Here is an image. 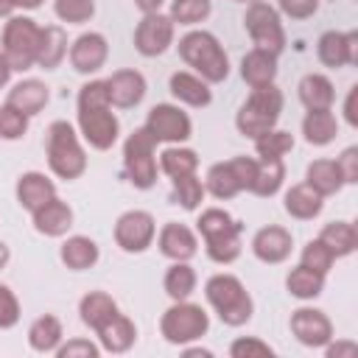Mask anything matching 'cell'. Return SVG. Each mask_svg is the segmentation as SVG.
<instances>
[{
  "label": "cell",
  "mask_w": 358,
  "mask_h": 358,
  "mask_svg": "<svg viewBox=\"0 0 358 358\" xmlns=\"http://www.w3.org/2000/svg\"><path fill=\"white\" fill-rule=\"evenodd\" d=\"M201 238H204V249L207 257L215 263H232L241 255V224L221 207H207L199 221H196Z\"/></svg>",
  "instance_id": "obj_1"
},
{
  "label": "cell",
  "mask_w": 358,
  "mask_h": 358,
  "mask_svg": "<svg viewBox=\"0 0 358 358\" xmlns=\"http://www.w3.org/2000/svg\"><path fill=\"white\" fill-rule=\"evenodd\" d=\"M204 296L215 308L218 319L229 327L246 324L255 313V302L235 274H213L204 285Z\"/></svg>",
  "instance_id": "obj_2"
},
{
  "label": "cell",
  "mask_w": 358,
  "mask_h": 358,
  "mask_svg": "<svg viewBox=\"0 0 358 358\" xmlns=\"http://www.w3.org/2000/svg\"><path fill=\"white\" fill-rule=\"evenodd\" d=\"M179 56L207 81L218 84L229 76V59L221 48V42L210 31H190L179 39Z\"/></svg>",
  "instance_id": "obj_3"
},
{
  "label": "cell",
  "mask_w": 358,
  "mask_h": 358,
  "mask_svg": "<svg viewBox=\"0 0 358 358\" xmlns=\"http://www.w3.org/2000/svg\"><path fill=\"white\" fill-rule=\"evenodd\" d=\"M282 112V92L277 90V84H266V87H255L249 92V98L243 101V106L235 115V126L243 137H260L266 131H271L280 120Z\"/></svg>",
  "instance_id": "obj_4"
},
{
  "label": "cell",
  "mask_w": 358,
  "mask_h": 358,
  "mask_svg": "<svg viewBox=\"0 0 358 358\" xmlns=\"http://www.w3.org/2000/svg\"><path fill=\"white\" fill-rule=\"evenodd\" d=\"M48 165L59 179H78L87 171V154L76 129L67 120H53L48 129Z\"/></svg>",
  "instance_id": "obj_5"
},
{
  "label": "cell",
  "mask_w": 358,
  "mask_h": 358,
  "mask_svg": "<svg viewBox=\"0 0 358 358\" xmlns=\"http://www.w3.org/2000/svg\"><path fill=\"white\" fill-rule=\"evenodd\" d=\"M39 42H42V25H36V20L8 17L6 28H3V39H0V50L8 62V67L22 73L36 64Z\"/></svg>",
  "instance_id": "obj_6"
},
{
  "label": "cell",
  "mask_w": 358,
  "mask_h": 358,
  "mask_svg": "<svg viewBox=\"0 0 358 358\" xmlns=\"http://www.w3.org/2000/svg\"><path fill=\"white\" fill-rule=\"evenodd\" d=\"M210 330V316L201 305L196 302H187V299H179L173 302L162 319H159V333L168 344H190V341H199L204 333Z\"/></svg>",
  "instance_id": "obj_7"
},
{
  "label": "cell",
  "mask_w": 358,
  "mask_h": 358,
  "mask_svg": "<svg viewBox=\"0 0 358 358\" xmlns=\"http://www.w3.org/2000/svg\"><path fill=\"white\" fill-rule=\"evenodd\" d=\"M157 140L145 126L134 129L123 143V165L129 173V182L140 190H148L157 185V159H154Z\"/></svg>",
  "instance_id": "obj_8"
},
{
  "label": "cell",
  "mask_w": 358,
  "mask_h": 358,
  "mask_svg": "<svg viewBox=\"0 0 358 358\" xmlns=\"http://www.w3.org/2000/svg\"><path fill=\"white\" fill-rule=\"evenodd\" d=\"M243 25L255 42L257 50H266L271 56H280L285 48V31L280 22V14L274 6L263 3V0H252L246 14H243Z\"/></svg>",
  "instance_id": "obj_9"
},
{
  "label": "cell",
  "mask_w": 358,
  "mask_h": 358,
  "mask_svg": "<svg viewBox=\"0 0 358 358\" xmlns=\"http://www.w3.org/2000/svg\"><path fill=\"white\" fill-rule=\"evenodd\" d=\"M255 171H257V159H252V157H232L227 162H215L207 171L204 187L215 199H232L241 190H249L252 187Z\"/></svg>",
  "instance_id": "obj_10"
},
{
  "label": "cell",
  "mask_w": 358,
  "mask_h": 358,
  "mask_svg": "<svg viewBox=\"0 0 358 358\" xmlns=\"http://www.w3.org/2000/svg\"><path fill=\"white\" fill-rule=\"evenodd\" d=\"M78 129H81V137L98 151L112 148L120 134V123L112 112V103L78 106Z\"/></svg>",
  "instance_id": "obj_11"
},
{
  "label": "cell",
  "mask_w": 358,
  "mask_h": 358,
  "mask_svg": "<svg viewBox=\"0 0 358 358\" xmlns=\"http://www.w3.org/2000/svg\"><path fill=\"white\" fill-rule=\"evenodd\" d=\"M145 129L151 131V137L157 143H185L193 131V123L187 117V112H182L173 103H157L151 106L148 117H145Z\"/></svg>",
  "instance_id": "obj_12"
},
{
  "label": "cell",
  "mask_w": 358,
  "mask_h": 358,
  "mask_svg": "<svg viewBox=\"0 0 358 358\" xmlns=\"http://www.w3.org/2000/svg\"><path fill=\"white\" fill-rule=\"evenodd\" d=\"M154 232H157L154 215L145 210H129L115 221V243L131 255L145 252L154 241Z\"/></svg>",
  "instance_id": "obj_13"
},
{
  "label": "cell",
  "mask_w": 358,
  "mask_h": 358,
  "mask_svg": "<svg viewBox=\"0 0 358 358\" xmlns=\"http://www.w3.org/2000/svg\"><path fill=\"white\" fill-rule=\"evenodd\" d=\"M173 20L168 14H159V11H151V14H143V20L137 22V31H134V48L137 53L143 56H159L171 48L173 42Z\"/></svg>",
  "instance_id": "obj_14"
},
{
  "label": "cell",
  "mask_w": 358,
  "mask_h": 358,
  "mask_svg": "<svg viewBox=\"0 0 358 358\" xmlns=\"http://www.w3.org/2000/svg\"><path fill=\"white\" fill-rule=\"evenodd\" d=\"M291 333L305 347H324L333 341V322L319 308H296L291 313Z\"/></svg>",
  "instance_id": "obj_15"
},
{
  "label": "cell",
  "mask_w": 358,
  "mask_h": 358,
  "mask_svg": "<svg viewBox=\"0 0 358 358\" xmlns=\"http://www.w3.org/2000/svg\"><path fill=\"white\" fill-rule=\"evenodd\" d=\"M319 62L324 67H347V64H358V34L355 31H324L319 36L316 45Z\"/></svg>",
  "instance_id": "obj_16"
},
{
  "label": "cell",
  "mask_w": 358,
  "mask_h": 358,
  "mask_svg": "<svg viewBox=\"0 0 358 358\" xmlns=\"http://www.w3.org/2000/svg\"><path fill=\"white\" fill-rule=\"evenodd\" d=\"M106 56H109V45H106V36L98 31L81 34L70 45V64L76 73H84V76L98 73L106 64Z\"/></svg>",
  "instance_id": "obj_17"
},
{
  "label": "cell",
  "mask_w": 358,
  "mask_h": 358,
  "mask_svg": "<svg viewBox=\"0 0 358 358\" xmlns=\"http://www.w3.org/2000/svg\"><path fill=\"white\" fill-rule=\"evenodd\" d=\"M109 103L117 109H131L145 98V78L137 70H117L106 78Z\"/></svg>",
  "instance_id": "obj_18"
},
{
  "label": "cell",
  "mask_w": 358,
  "mask_h": 358,
  "mask_svg": "<svg viewBox=\"0 0 358 358\" xmlns=\"http://www.w3.org/2000/svg\"><path fill=\"white\" fill-rule=\"evenodd\" d=\"M291 246H294L291 232L285 227H277V224L257 229V235L252 238V252L263 263H282L291 255Z\"/></svg>",
  "instance_id": "obj_19"
},
{
  "label": "cell",
  "mask_w": 358,
  "mask_h": 358,
  "mask_svg": "<svg viewBox=\"0 0 358 358\" xmlns=\"http://www.w3.org/2000/svg\"><path fill=\"white\" fill-rule=\"evenodd\" d=\"M34 215V229L39 235L48 238H62L70 227H73V210L67 201H62L59 196H53L50 201H45L39 210L31 213Z\"/></svg>",
  "instance_id": "obj_20"
},
{
  "label": "cell",
  "mask_w": 358,
  "mask_h": 358,
  "mask_svg": "<svg viewBox=\"0 0 358 358\" xmlns=\"http://www.w3.org/2000/svg\"><path fill=\"white\" fill-rule=\"evenodd\" d=\"M56 196V185L45 176V173H39V171H28V173H22L20 179H17V201H20V207L22 210H28V213H34V210H39L45 201H50Z\"/></svg>",
  "instance_id": "obj_21"
},
{
  "label": "cell",
  "mask_w": 358,
  "mask_h": 358,
  "mask_svg": "<svg viewBox=\"0 0 358 358\" xmlns=\"http://www.w3.org/2000/svg\"><path fill=\"white\" fill-rule=\"evenodd\" d=\"M95 333H98L101 350H106V352H126V350H131L134 341H137V327H134V322H131L129 316H123L120 310H117L106 324H101Z\"/></svg>",
  "instance_id": "obj_22"
},
{
  "label": "cell",
  "mask_w": 358,
  "mask_h": 358,
  "mask_svg": "<svg viewBox=\"0 0 358 358\" xmlns=\"http://www.w3.org/2000/svg\"><path fill=\"white\" fill-rule=\"evenodd\" d=\"M157 243H159V252L165 257H171V260H190L196 255V249H199L196 235L185 224H176V221H171V224H165L159 229V241Z\"/></svg>",
  "instance_id": "obj_23"
},
{
  "label": "cell",
  "mask_w": 358,
  "mask_h": 358,
  "mask_svg": "<svg viewBox=\"0 0 358 358\" xmlns=\"http://www.w3.org/2000/svg\"><path fill=\"white\" fill-rule=\"evenodd\" d=\"M285 213L291 218H299V221H310L322 213L324 207V196H319L308 182H299V185H291L285 190V201H282Z\"/></svg>",
  "instance_id": "obj_24"
},
{
  "label": "cell",
  "mask_w": 358,
  "mask_h": 358,
  "mask_svg": "<svg viewBox=\"0 0 358 358\" xmlns=\"http://www.w3.org/2000/svg\"><path fill=\"white\" fill-rule=\"evenodd\" d=\"M48 101H50V92H48V87H45L42 81H36V78H25V81L14 84V87L8 90V98H6V103H11L14 109H20V112L28 115V117H31V115H39Z\"/></svg>",
  "instance_id": "obj_25"
},
{
  "label": "cell",
  "mask_w": 358,
  "mask_h": 358,
  "mask_svg": "<svg viewBox=\"0 0 358 358\" xmlns=\"http://www.w3.org/2000/svg\"><path fill=\"white\" fill-rule=\"evenodd\" d=\"M241 78L255 90V87H266L274 84L277 78V56L252 48L243 59H241Z\"/></svg>",
  "instance_id": "obj_26"
},
{
  "label": "cell",
  "mask_w": 358,
  "mask_h": 358,
  "mask_svg": "<svg viewBox=\"0 0 358 358\" xmlns=\"http://www.w3.org/2000/svg\"><path fill=\"white\" fill-rule=\"evenodd\" d=\"M171 95L182 103H187V106H207L213 101V92H210L207 81L201 76L185 73V70L171 76Z\"/></svg>",
  "instance_id": "obj_27"
},
{
  "label": "cell",
  "mask_w": 358,
  "mask_h": 358,
  "mask_svg": "<svg viewBox=\"0 0 358 358\" xmlns=\"http://www.w3.org/2000/svg\"><path fill=\"white\" fill-rule=\"evenodd\" d=\"M299 101L305 109H330L333 101H336V90H333V81L322 73H308L302 76L299 81Z\"/></svg>",
  "instance_id": "obj_28"
},
{
  "label": "cell",
  "mask_w": 358,
  "mask_h": 358,
  "mask_svg": "<svg viewBox=\"0 0 358 358\" xmlns=\"http://www.w3.org/2000/svg\"><path fill=\"white\" fill-rule=\"evenodd\" d=\"M59 257L67 268L73 271H84V268H92L98 263V243L87 235H73L62 243L59 249Z\"/></svg>",
  "instance_id": "obj_29"
},
{
  "label": "cell",
  "mask_w": 358,
  "mask_h": 358,
  "mask_svg": "<svg viewBox=\"0 0 358 358\" xmlns=\"http://www.w3.org/2000/svg\"><path fill=\"white\" fill-rule=\"evenodd\" d=\"M302 134L310 145H327L338 134V120L330 109H308L302 120Z\"/></svg>",
  "instance_id": "obj_30"
},
{
  "label": "cell",
  "mask_w": 358,
  "mask_h": 358,
  "mask_svg": "<svg viewBox=\"0 0 358 358\" xmlns=\"http://www.w3.org/2000/svg\"><path fill=\"white\" fill-rule=\"evenodd\" d=\"M78 313H81V322H84L87 327L98 330L101 324H106V322L117 313V302H115L109 294H103V291H90V294L81 296Z\"/></svg>",
  "instance_id": "obj_31"
},
{
  "label": "cell",
  "mask_w": 358,
  "mask_h": 358,
  "mask_svg": "<svg viewBox=\"0 0 358 358\" xmlns=\"http://www.w3.org/2000/svg\"><path fill=\"white\" fill-rule=\"evenodd\" d=\"M62 338H64V330H62V322L53 313H45V316L34 319V324L28 327V344L36 352H56Z\"/></svg>",
  "instance_id": "obj_32"
},
{
  "label": "cell",
  "mask_w": 358,
  "mask_h": 358,
  "mask_svg": "<svg viewBox=\"0 0 358 358\" xmlns=\"http://www.w3.org/2000/svg\"><path fill=\"white\" fill-rule=\"evenodd\" d=\"M67 56V34L62 25H45L42 28V42L36 53V64L42 70H56L62 59Z\"/></svg>",
  "instance_id": "obj_33"
},
{
  "label": "cell",
  "mask_w": 358,
  "mask_h": 358,
  "mask_svg": "<svg viewBox=\"0 0 358 358\" xmlns=\"http://www.w3.org/2000/svg\"><path fill=\"white\" fill-rule=\"evenodd\" d=\"M305 182L319 196H333L344 187V179H341V171H338L336 159H313L305 171Z\"/></svg>",
  "instance_id": "obj_34"
},
{
  "label": "cell",
  "mask_w": 358,
  "mask_h": 358,
  "mask_svg": "<svg viewBox=\"0 0 358 358\" xmlns=\"http://www.w3.org/2000/svg\"><path fill=\"white\" fill-rule=\"evenodd\" d=\"M319 241H322L336 257H347V255H352L355 246H358V232H355V227H352L350 221H330V224L322 227Z\"/></svg>",
  "instance_id": "obj_35"
},
{
  "label": "cell",
  "mask_w": 358,
  "mask_h": 358,
  "mask_svg": "<svg viewBox=\"0 0 358 358\" xmlns=\"http://www.w3.org/2000/svg\"><path fill=\"white\" fill-rule=\"evenodd\" d=\"M285 288L291 296L296 299H316L322 291H324V274L308 268V266H294L285 277Z\"/></svg>",
  "instance_id": "obj_36"
},
{
  "label": "cell",
  "mask_w": 358,
  "mask_h": 358,
  "mask_svg": "<svg viewBox=\"0 0 358 358\" xmlns=\"http://www.w3.org/2000/svg\"><path fill=\"white\" fill-rule=\"evenodd\" d=\"M282 179H285L282 159H257V171H255V179H252L249 193L268 199V196H274L282 187Z\"/></svg>",
  "instance_id": "obj_37"
},
{
  "label": "cell",
  "mask_w": 358,
  "mask_h": 358,
  "mask_svg": "<svg viewBox=\"0 0 358 358\" xmlns=\"http://www.w3.org/2000/svg\"><path fill=\"white\" fill-rule=\"evenodd\" d=\"M165 294L179 302V299H187L193 291H196V271L187 266V260H173V266L165 271Z\"/></svg>",
  "instance_id": "obj_38"
},
{
  "label": "cell",
  "mask_w": 358,
  "mask_h": 358,
  "mask_svg": "<svg viewBox=\"0 0 358 358\" xmlns=\"http://www.w3.org/2000/svg\"><path fill=\"white\" fill-rule=\"evenodd\" d=\"M159 168L176 179V176H187V173H196L199 168V157L193 148H179V145H171L159 154Z\"/></svg>",
  "instance_id": "obj_39"
},
{
  "label": "cell",
  "mask_w": 358,
  "mask_h": 358,
  "mask_svg": "<svg viewBox=\"0 0 358 358\" xmlns=\"http://www.w3.org/2000/svg\"><path fill=\"white\" fill-rule=\"evenodd\" d=\"M294 148V134L282 129H271L260 137H255V151L260 159H282Z\"/></svg>",
  "instance_id": "obj_40"
},
{
  "label": "cell",
  "mask_w": 358,
  "mask_h": 358,
  "mask_svg": "<svg viewBox=\"0 0 358 358\" xmlns=\"http://www.w3.org/2000/svg\"><path fill=\"white\" fill-rule=\"evenodd\" d=\"M171 182H173V201L182 204L185 210H196V207L204 201L207 187L201 185V179H199L196 173L176 176V179H171Z\"/></svg>",
  "instance_id": "obj_41"
},
{
  "label": "cell",
  "mask_w": 358,
  "mask_h": 358,
  "mask_svg": "<svg viewBox=\"0 0 358 358\" xmlns=\"http://www.w3.org/2000/svg\"><path fill=\"white\" fill-rule=\"evenodd\" d=\"M213 11L210 0H171V20L179 25H196L201 20H207Z\"/></svg>",
  "instance_id": "obj_42"
},
{
  "label": "cell",
  "mask_w": 358,
  "mask_h": 358,
  "mask_svg": "<svg viewBox=\"0 0 358 358\" xmlns=\"http://www.w3.org/2000/svg\"><path fill=\"white\" fill-rule=\"evenodd\" d=\"M299 263L308 266V268H313V271H319V274H327V271L333 268V263H336V255L316 238V241H308V243H305Z\"/></svg>",
  "instance_id": "obj_43"
},
{
  "label": "cell",
  "mask_w": 358,
  "mask_h": 358,
  "mask_svg": "<svg viewBox=\"0 0 358 358\" xmlns=\"http://www.w3.org/2000/svg\"><path fill=\"white\" fill-rule=\"evenodd\" d=\"M28 131V115L14 109L11 103L0 106V137L3 140H20Z\"/></svg>",
  "instance_id": "obj_44"
},
{
  "label": "cell",
  "mask_w": 358,
  "mask_h": 358,
  "mask_svg": "<svg viewBox=\"0 0 358 358\" xmlns=\"http://www.w3.org/2000/svg\"><path fill=\"white\" fill-rule=\"evenodd\" d=\"M53 11L62 22H87L95 14V3L92 0H56Z\"/></svg>",
  "instance_id": "obj_45"
},
{
  "label": "cell",
  "mask_w": 358,
  "mask_h": 358,
  "mask_svg": "<svg viewBox=\"0 0 358 358\" xmlns=\"http://www.w3.org/2000/svg\"><path fill=\"white\" fill-rule=\"evenodd\" d=\"M229 355L232 358H271L274 350L266 341L255 338V336H241L229 344Z\"/></svg>",
  "instance_id": "obj_46"
},
{
  "label": "cell",
  "mask_w": 358,
  "mask_h": 358,
  "mask_svg": "<svg viewBox=\"0 0 358 358\" xmlns=\"http://www.w3.org/2000/svg\"><path fill=\"white\" fill-rule=\"evenodd\" d=\"M20 322V302L8 285L0 282V330H8Z\"/></svg>",
  "instance_id": "obj_47"
},
{
  "label": "cell",
  "mask_w": 358,
  "mask_h": 358,
  "mask_svg": "<svg viewBox=\"0 0 358 358\" xmlns=\"http://www.w3.org/2000/svg\"><path fill=\"white\" fill-rule=\"evenodd\" d=\"M56 355L59 358H98L101 355V347L92 344L90 338H70L67 344H59Z\"/></svg>",
  "instance_id": "obj_48"
},
{
  "label": "cell",
  "mask_w": 358,
  "mask_h": 358,
  "mask_svg": "<svg viewBox=\"0 0 358 358\" xmlns=\"http://www.w3.org/2000/svg\"><path fill=\"white\" fill-rule=\"evenodd\" d=\"M336 165H338V171H341L344 185H355V182H358V148H355V145L344 148L341 157H336Z\"/></svg>",
  "instance_id": "obj_49"
},
{
  "label": "cell",
  "mask_w": 358,
  "mask_h": 358,
  "mask_svg": "<svg viewBox=\"0 0 358 358\" xmlns=\"http://www.w3.org/2000/svg\"><path fill=\"white\" fill-rule=\"evenodd\" d=\"M319 8V0H280V11L294 20H308Z\"/></svg>",
  "instance_id": "obj_50"
},
{
  "label": "cell",
  "mask_w": 358,
  "mask_h": 358,
  "mask_svg": "<svg viewBox=\"0 0 358 358\" xmlns=\"http://www.w3.org/2000/svg\"><path fill=\"white\" fill-rule=\"evenodd\" d=\"M324 352L327 358H355L358 355V344L355 341H327L324 344Z\"/></svg>",
  "instance_id": "obj_51"
},
{
  "label": "cell",
  "mask_w": 358,
  "mask_h": 358,
  "mask_svg": "<svg viewBox=\"0 0 358 358\" xmlns=\"http://www.w3.org/2000/svg\"><path fill=\"white\" fill-rule=\"evenodd\" d=\"M355 101H358V84H355V87H350L347 101H344V117H347V123H350L352 129L358 126V109H355Z\"/></svg>",
  "instance_id": "obj_52"
},
{
  "label": "cell",
  "mask_w": 358,
  "mask_h": 358,
  "mask_svg": "<svg viewBox=\"0 0 358 358\" xmlns=\"http://www.w3.org/2000/svg\"><path fill=\"white\" fill-rule=\"evenodd\" d=\"M11 67H8V62H6V56H3V50H0V90L8 84V78H11Z\"/></svg>",
  "instance_id": "obj_53"
},
{
  "label": "cell",
  "mask_w": 358,
  "mask_h": 358,
  "mask_svg": "<svg viewBox=\"0 0 358 358\" xmlns=\"http://www.w3.org/2000/svg\"><path fill=\"white\" fill-rule=\"evenodd\" d=\"M137 3V8L143 11V14H151V11H159V6H162V0H134Z\"/></svg>",
  "instance_id": "obj_54"
},
{
  "label": "cell",
  "mask_w": 358,
  "mask_h": 358,
  "mask_svg": "<svg viewBox=\"0 0 358 358\" xmlns=\"http://www.w3.org/2000/svg\"><path fill=\"white\" fill-rule=\"evenodd\" d=\"M42 3L45 0H14V8H28L31 11V8H39Z\"/></svg>",
  "instance_id": "obj_55"
},
{
  "label": "cell",
  "mask_w": 358,
  "mask_h": 358,
  "mask_svg": "<svg viewBox=\"0 0 358 358\" xmlns=\"http://www.w3.org/2000/svg\"><path fill=\"white\" fill-rule=\"evenodd\" d=\"M14 11V0H0V17H11Z\"/></svg>",
  "instance_id": "obj_56"
},
{
  "label": "cell",
  "mask_w": 358,
  "mask_h": 358,
  "mask_svg": "<svg viewBox=\"0 0 358 358\" xmlns=\"http://www.w3.org/2000/svg\"><path fill=\"white\" fill-rule=\"evenodd\" d=\"M6 263H8V246H6L3 241H0V268H3Z\"/></svg>",
  "instance_id": "obj_57"
},
{
  "label": "cell",
  "mask_w": 358,
  "mask_h": 358,
  "mask_svg": "<svg viewBox=\"0 0 358 358\" xmlns=\"http://www.w3.org/2000/svg\"><path fill=\"white\" fill-rule=\"evenodd\" d=\"M185 355H204V358H210L213 352H210V350H199V347H193V350H185Z\"/></svg>",
  "instance_id": "obj_58"
},
{
  "label": "cell",
  "mask_w": 358,
  "mask_h": 358,
  "mask_svg": "<svg viewBox=\"0 0 358 358\" xmlns=\"http://www.w3.org/2000/svg\"><path fill=\"white\" fill-rule=\"evenodd\" d=\"M241 3H246V0H241Z\"/></svg>",
  "instance_id": "obj_59"
}]
</instances>
